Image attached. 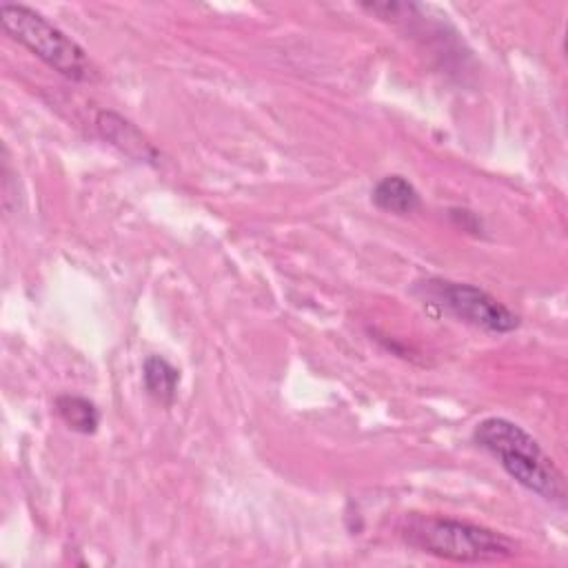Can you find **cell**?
Here are the masks:
<instances>
[{"mask_svg":"<svg viewBox=\"0 0 568 568\" xmlns=\"http://www.w3.org/2000/svg\"><path fill=\"white\" fill-rule=\"evenodd\" d=\"M473 442L490 453L526 490L559 506L566 501L564 475L539 442L519 424L506 417H486L475 426Z\"/></svg>","mask_w":568,"mask_h":568,"instance_id":"6da1fadb","label":"cell"},{"mask_svg":"<svg viewBox=\"0 0 568 568\" xmlns=\"http://www.w3.org/2000/svg\"><path fill=\"white\" fill-rule=\"evenodd\" d=\"M399 535L404 541L426 555L459 561V564H486L515 557L517 541L493 528L435 515H408Z\"/></svg>","mask_w":568,"mask_h":568,"instance_id":"7a4b0ae2","label":"cell"},{"mask_svg":"<svg viewBox=\"0 0 568 568\" xmlns=\"http://www.w3.org/2000/svg\"><path fill=\"white\" fill-rule=\"evenodd\" d=\"M0 24L7 36L27 47L36 58H40L60 75L75 82H84L93 75V64L87 51L36 9L16 2H2Z\"/></svg>","mask_w":568,"mask_h":568,"instance_id":"3957f363","label":"cell"},{"mask_svg":"<svg viewBox=\"0 0 568 568\" xmlns=\"http://www.w3.org/2000/svg\"><path fill=\"white\" fill-rule=\"evenodd\" d=\"M422 297L428 304L439 306L444 313L477 326L488 333H510L519 326L517 313L504 306L497 297L488 291L466 284V282H450V280H426L419 284Z\"/></svg>","mask_w":568,"mask_h":568,"instance_id":"277c9868","label":"cell"},{"mask_svg":"<svg viewBox=\"0 0 568 568\" xmlns=\"http://www.w3.org/2000/svg\"><path fill=\"white\" fill-rule=\"evenodd\" d=\"M95 126L104 140H109L113 146L124 151L126 155L135 160H155L158 151L151 146V142L122 115L113 111H100L95 115Z\"/></svg>","mask_w":568,"mask_h":568,"instance_id":"5b68a950","label":"cell"},{"mask_svg":"<svg viewBox=\"0 0 568 568\" xmlns=\"http://www.w3.org/2000/svg\"><path fill=\"white\" fill-rule=\"evenodd\" d=\"M371 200L377 209L395 215L415 213L422 204L417 189L402 175H386L377 180L371 191Z\"/></svg>","mask_w":568,"mask_h":568,"instance_id":"8992f818","label":"cell"},{"mask_svg":"<svg viewBox=\"0 0 568 568\" xmlns=\"http://www.w3.org/2000/svg\"><path fill=\"white\" fill-rule=\"evenodd\" d=\"M142 379H144L146 393L155 402L164 406L173 404L180 386V371L171 362H166L160 355H149L142 366Z\"/></svg>","mask_w":568,"mask_h":568,"instance_id":"52a82bcc","label":"cell"},{"mask_svg":"<svg viewBox=\"0 0 568 568\" xmlns=\"http://www.w3.org/2000/svg\"><path fill=\"white\" fill-rule=\"evenodd\" d=\"M55 413L71 430L82 435H91L100 426V410L91 399L82 395H71V393L60 395L55 399Z\"/></svg>","mask_w":568,"mask_h":568,"instance_id":"ba28073f","label":"cell"}]
</instances>
